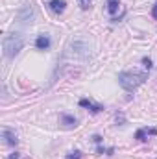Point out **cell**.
<instances>
[{
    "label": "cell",
    "instance_id": "1",
    "mask_svg": "<svg viewBox=\"0 0 157 159\" xmlns=\"http://www.w3.org/2000/svg\"><path fill=\"white\" fill-rule=\"evenodd\" d=\"M24 46V37L20 34H7L2 41V48H4V56L7 59H13Z\"/></svg>",
    "mask_w": 157,
    "mask_h": 159
},
{
    "label": "cell",
    "instance_id": "2",
    "mask_svg": "<svg viewBox=\"0 0 157 159\" xmlns=\"http://www.w3.org/2000/svg\"><path fill=\"white\" fill-rule=\"evenodd\" d=\"M146 80V74H137V72H120L118 74V83L122 85V89L126 91H135L139 89Z\"/></svg>",
    "mask_w": 157,
    "mask_h": 159
},
{
    "label": "cell",
    "instance_id": "3",
    "mask_svg": "<svg viewBox=\"0 0 157 159\" xmlns=\"http://www.w3.org/2000/svg\"><path fill=\"white\" fill-rule=\"evenodd\" d=\"M2 139H4V143H6L7 146H15V144L19 143L17 133H15L13 129H9V128H4V129H2Z\"/></svg>",
    "mask_w": 157,
    "mask_h": 159
},
{
    "label": "cell",
    "instance_id": "4",
    "mask_svg": "<svg viewBox=\"0 0 157 159\" xmlns=\"http://www.w3.org/2000/svg\"><path fill=\"white\" fill-rule=\"evenodd\" d=\"M79 107H85V109H89L91 113H100V111H104V106L94 104L92 100H87V98H81V100H79Z\"/></svg>",
    "mask_w": 157,
    "mask_h": 159
},
{
    "label": "cell",
    "instance_id": "5",
    "mask_svg": "<svg viewBox=\"0 0 157 159\" xmlns=\"http://www.w3.org/2000/svg\"><path fill=\"white\" fill-rule=\"evenodd\" d=\"M152 135H157V128H141V129H137L135 139L137 141H148V137H152Z\"/></svg>",
    "mask_w": 157,
    "mask_h": 159
},
{
    "label": "cell",
    "instance_id": "6",
    "mask_svg": "<svg viewBox=\"0 0 157 159\" xmlns=\"http://www.w3.org/2000/svg\"><path fill=\"white\" fill-rule=\"evenodd\" d=\"M48 7H50L52 13L61 15V13L65 11V7H67V2H65V0H50V2H48Z\"/></svg>",
    "mask_w": 157,
    "mask_h": 159
},
{
    "label": "cell",
    "instance_id": "7",
    "mask_svg": "<svg viewBox=\"0 0 157 159\" xmlns=\"http://www.w3.org/2000/svg\"><path fill=\"white\" fill-rule=\"evenodd\" d=\"M35 48H37V50H43V52L48 50V48H50V37H48V35H39V37L35 39Z\"/></svg>",
    "mask_w": 157,
    "mask_h": 159
},
{
    "label": "cell",
    "instance_id": "8",
    "mask_svg": "<svg viewBox=\"0 0 157 159\" xmlns=\"http://www.w3.org/2000/svg\"><path fill=\"white\" fill-rule=\"evenodd\" d=\"M61 124L65 128H76L78 126V119L72 115H61Z\"/></svg>",
    "mask_w": 157,
    "mask_h": 159
},
{
    "label": "cell",
    "instance_id": "9",
    "mask_svg": "<svg viewBox=\"0 0 157 159\" xmlns=\"http://www.w3.org/2000/svg\"><path fill=\"white\" fill-rule=\"evenodd\" d=\"M120 7V0H107V13L109 15H115Z\"/></svg>",
    "mask_w": 157,
    "mask_h": 159
},
{
    "label": "cell",
    "instance_id": "10",
    "mask_svg": "<svg viewBox=\"0 0 157 159\" xmlns=\"http://www.w3.org/2000/svg\"><path fill=\"white\" fill-rule=\"evenodd\" d=\"M65 159H81V152H79V150H74V152L67 154V157Z\"/></svg>",
    "mask_w": 157,
    "mask_h": 159
},
{
    "label": "cell",
    "instance_id": "11",
    "mask_svg": "<svg viewBox=\"0 0 157 159\" xmlns=\"http://www.w3.org/2000/svg\"><path fill=\"white\" fill-rule=\"evenodd\" d=\"M142 65H144V69H148V70H150V69L154 67V65H152V59H150V57H142Z\"/></svg>",
    "mask_w": 157,
    "mask_h": 159
},
{
    "label": "cell",
    "instance_id": "12",
    "mask_svg": "<svg viewBox=\"0 0 157 159\" xmlns=\"http://www.w3.org/2000/svg\"><path fill=\"white\" fill-rule=\"evenodd\" d=\"M78 2H79V6H81L83 9H87V7H89V4H91V0H78Z\"/></svg>",
    "mask_w": 157,
    "mask_h": 159
},
{
    "label": "cell",
    "instance_id": "13",
    "mask_svg": "<svg viewBox=\"0 0 157 159\" xmlns=\"http://www.w3.org/2000/svg\"><path fill=\"white\" fill-rule=\"evenodd\" d=\"M152 17H154V19L157 20V2L154 4V7H152Z\"/></svg>",
    "mask_w": 157,
    "mask_h": 159
},
{
    "label": "cell",
    "instance_id": "14",
    "mask_svg": "<svg viewBox=\"0 0 157 159\" xmlns=\"http://www.w3.org/2000/svg\"><path fill=\"white\" fill-rule=\"evenodd\" d=\"M19 157H20V156H19V152H13V154H11L7 159H19Z\"/></svg>",
    "mask_w": 157,
    "mask_h": 159
},
{
    "label": "cell",
    "instance_id": "15",
    "mask_svg": "<svg viewBox=\"0 0 157 159\" xmlns=\"http://www.w3.org/2000/svg\"><path fill=\"white\" fill-rule=\"evenodd\" d=\"M92 139H94V143H98V144H100V143H102V137H100V135H94V137H92Z\"/></svg>",
    "mask_w": 157,
    "mask_h": 159
},
{
    "label": "cell",
    "instance_id": "16",
    "mask_svg": "<svg viewBox=\"0 0 157 159\" xmlns=\"http://www.w3.org/2000/svg\"><path fill=\"white\" fill-rule=\"evenodd\" d=\"M117 122H120V124L124 122V115H122V113H120V115H117Z\"/></svg>",
    "mask_w": 157,
    "mask_h": 159
}]
</instances>
